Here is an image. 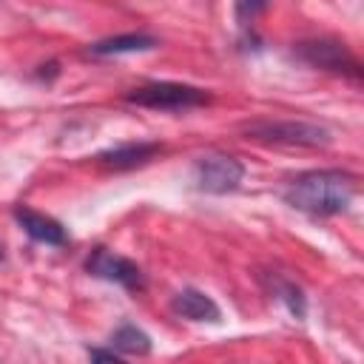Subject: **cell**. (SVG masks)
Segmentation results:
<instances>
[{
    "label": "cell",
    "instance_id": "cell-13",
    "mask_svg": "<svg viewBox=\"0 0 364 364\" xmlns=\"http://www.w3.org/2000/svg\"><path fill=\"white\" fill-rule=\"evenodd\" d=\"M91 364H125V361L117 358L111 350H100V347H94V350H91Z\"/></svg>",
    "mask_w": 364,
    "mask_h": 364
},
{
    "label": "cell",
    "instance_id": "cell-1",
    "mask_svg": "<svg viewBox=\"0 0 364 364\" xmlns=\"http://www.w3.org/2000/svg\"><path fill=\"white\" fill-rule=\"evenodd\" d=\"M353 196H355V176L338 168L299 173L284 188L287 205L313 216H336L350 208Z\"/></svg>",
    "mask_w": 364,
    "mask_h": 364
},
{
    "label": "cell",
    "instance_id": "cell-5",
    "mask_svg": "<svg viewBox=\"0 0 364 364\" xmlns=\"http://www.w3.org/2000/svg\"><path fill=\"white\" fill-rule=\"evenodd\" d=\"M245 168L230 154H205L193 162V182L205 193H230L242 185Z\"/></svg>",
    "mask_w": 364,
    "mask_h": 364
},
{
    "label": "cell",
    "instance_id": "cell-2",
    "mask_svg": "<svg viewBox=\"0 0 364 364\" xmlns=\"http://www.w3.org/2000/svg\"><path fill=\"white\" fill-rule=\"evenodd\" d=\"M247 139L273 142V145H299V148H318L330 145V131L310 119H250L242 125Z\"/></svg>",
    "mask_w": 364,
    "mask_h": 364
},
{
    "label": "cell",
    "instance_id": "cell-6",
    "mask_svg": "<svg viewBox=\"0 0 364 364\" xmlns=\"http://www.w3.org/2000/svg\"><path fill=\"white\" fill-rule=\"evenodd\" d=\"M85 270L97 279H105V282H117L122 284L125 290H142L145 287V276L139 270L136 262L108 250V247H97L91 250V256L85 259Z\"/></svg>",
    "mask_w": 364,
    "mask_h": 364
},
{
    "label": "cell",
    "instance_id": "cell-11",
    "mask_svg": "<svg viewBox=\"0 0 364 364\" xmlns=\"http://www.w3.org/2000/svg\"><path fill=\"white\" fill-rule=\"evenodd\" d=\"M262 282L267 284V290L279 299V301H284L287 304V310L296 316V318H304V293L290 282V279H284V276H279V273H262Z\"/></svg>",
    "mask_w": 364,
    "mask_h": 364
},
{
    "label": "cell",
    "instance_id": "cell-8",
    "mask_svg": "<svg viewBox=\"0 0 364 364\" xmlns=\"http://www.w3.org/2000/svg\"><path fill=\"white\" fill-rule=\"evenodd\" d=\"M171 310H173L179 318H188V321H208V324H216V321L222 318L219 304H216L208 293H202V290H196V287L179 290V293L171 299Z\"/></svg>",
    "mask_w": 364,
    "mask_h": 364
},
{
    "label": "cell",
    "instance_id": "cell-7",
    "mask_svg": "<svg viewBox=\"0 0 364 364\" xmlns=\"http://www.w3.org/2000/svg\"><path fill=\"white\" fill-rule=\"evenodd\" d=\"M156 154H162L159 142H128V145H117V148L97 154V162L108 171H131V168L151 162Z\"/></svg>",
    "mask_w": 364,
    "mask_h": 364
},
{
    "label": "cell",
    "instance_id": "cell-9",
    "mask_svg": "<svg viewBox=\"0 0 364 364\" xmlns=\"http://www.w3.org/2000/svg\"><path fill=\"white\" fill-rule=\"evenodd\" d=\"M14 219L20 222V228L34 239V242H43V245H65L68 242V233L65 228L54 219V216H46L34 208H14Z\"/></svg>",
    "mask_w": 364,
    "mask_h": 364
},
{
    "label": "cell",
    "instance_id": "cell-3",
    "mask_svg": "<svg viewBox=\"0 0 364 364\" xmlns=\"http://www.w3.org/2000/svg\"><path fill=\"white\" fill-rule=\"evenodd\" d=\"M125 100L142 108H156V111H185V108L208 105L210 94L205 88L185 85V82H148L142 88L128 91Z\"/></svg>",
    "mask_w": 364,
    "mask_h": 364
},
{
    "label": "cell",
    "instance_id": "cell-4",
    "mask_svg": "<svg viewBox=\"0 0 364 364\" xmlns=\"http://www.w3.org/2000/svg\"><path fill=\"white\" fill-rule=\"evenodd\" d=\"M296 57L304 60L307 65L330 71V74H344V77H353V80L361 77V65L350 54V48L344 43H338V40H330V37L296 43Z\"/></svg>",
    "mask_w": 364,
    "mask_h": 364
},
{
    "label": "cell",
    "instance_id": "cell-12",
    "mask_svg": "<svg viewBox=\"0 0 364 364\" xmlns=\"http://www.w3.org/2000/svg\"><path fill=\"white\" fill-rule=\"evenodd\" d=\"M111 344H114V350L131 353V355H145V353H151V338H148V333H142V330L134 327V324L117 327L114 336H111Z\"/></svg>",
    "mask_w": 364,
    "mask_h": 364
},
{
    "label": "cell",
    "instance_id": "cell-10",
    "mask_svg": "<svg viewBox=\"0 0 364 364\" xmlns=\"http://www.w3.org/2000/svg\"><path fill=\"white\" fill-rule=\"evenodd\" d=\"M148 48H156V37L142 34V31H134V34H117V37H108V40L91 43V46H88V54H94V57H108V54L148 51Z\"/></svg>",
    "mask_w": 364,
    "mask_h": 364
}]
</instances>
